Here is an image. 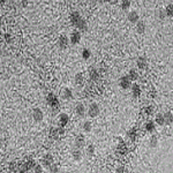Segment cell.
Masks as SVG:
<instances>
[{
	"mask_svg": "<svg viewBox=\"0 0 173 173\" xmlns=\"http://www.w3.org/2000/svg\"><path fill=\"white\" fill-rule=\"evenodd\" d=\"M54 163V158H53V156L51 155V154H46V155H44L43 156V158H42V164L44 166H49L51 165V164H53Z\"/></svg>",
	"mask_w": 173,
	"mask_h": 173,
	"instance_id": "cell-11",
	"label": "cell"
},
{
	"mask_svg": "<svg viewBox=\"0 0 173 173\" xmlns=\"http://www.w3.org/2000/svg\"><path fill=\"white\" fill-rule=\"evenodd\" d=\"M144 128H145L147 132H149V133H154L155 129H156V124H155V121L148 120L147 122H145V125H144Z\"/></svg>",
	"mask_w": 173,
	"mask_h": 173,
	"instance_id": "cell-19",
	"label": "cell"
},
{
	"mask_svg": "<svg viewBox=\"0 0 173 173\" xmlns=\"http://www.w3.org/2000/svg\"><path fill=\"white\" fill-rule=\"evenodd\" d=\"M117 172H126V170H125V167L124 166H119V167H117V170H115Z\"/></svg>",
	"mask_w": 173,
	"mask_h": 173,
	"instance_id": "cell-39",
	"label": "cell"
},
{
	"mask_svg": "<svg viewBox=\"0 0 173 173\" xmlns=\"http://www.w3.org/2000/svg\"><path fill=\"white\" fill-rule=\"evenodd\" d=\"M88 72H89V77H90V80H92V81H97L98 77H99V73H98L97 69L95 67H90Z\"/></svg>",
	"mask_w": 173,
	"mask_h": 173,
	"instance_id": "cell-18",
	"label": "cell"
},
{
	"mask_svg": "<svg viewBox=\"0 0 173 173\" xmlns=\"http://www.w3.org/2000/svg\"><path fill=\"white\" fill-rule=\"evenodd\" d=\"M130 90H132V95H133V97L134 98H139L141 96V88L139 87V84H132L130 85Z\"/></svg>",
	"mask_w": 173,
	"mask_h": 173,
	"instance_id": "cell-14",
	"label": "cell"
},
{
	"mask_svg": "<svg viewBox=\"0 0 173 173\" xmlns=\"http://www.w3.org/2000/svg\"><path fill=\"white\" fill-rule=\"evenodd\" d=\"M74 27H75L80 32H85V31L88 30V22H87L84 19L81 17V19L79 20V22L76 23Z\"/></svg>",
	"mask_w": 173,
	"mask_h": 173,
	"instance_id": "cell-7",
	"label": "cell"
},
{
	"mask_svg": "<svg viewBox=\"0 0 173 173\" xmlns=\"http://www.w3.org/2000/svg\"><path fill=\"white\" fill-rule=\"evenodd\" d=\"M32 118H34V120L36 122H42L43 119H44V113H43V111L40 109L36 107V109L32 110Z\"/></svg>",
	"mask_w": 173,
	"mask_h": 173,
	"instance_id": "cell-6",
	"label": "cell"
},
{
	"mask_svg": "<svg viewBox=\"0 0 173 173\" xmlns=\"http://www.w3.org/2000/svg\"><path fill=\"white\" fill-rule=\"evenodd\" d=\"M68 38H69V43H70L72 45H77V44L81 42L82 35H81L80 31H73Z\"/></svg>",
	"mask_w": 173,
	"mask_h": 173,
	"instance_id": "cell-2",
	"label": "cell"
},
{
	"mask_svg": "<svg viewBox=\"0 0 173 173\" xmlns=\"http://www.w3.org/2000/svg\"><path fill=\"white\" fill-rule=\"evenodd\" d=\"M32 170H34V172H37V173H42L44 171L42 165H37V164H35V166L32 167Z\"/></svg>",
	"mask_w": 173,
	"mask_h": 173,
	"instance_id": "cell-38",
	"label": "cell"
},
{
	"mask_svg": "<svg viewBox=\"0 0 173 173\" xmlns=\"http://www.w3.org/2000/svg\"><path fill=\"white\" fill-rule=\"evenodd\" d=\"M127 19L130 23H136L140 20V15H139V13H137L136 10H132V12L128 13Z\"/></svg>",
	"mask_w": 173,
	"mask_h": 173,
	"instance_id": "cell-13",
	"label": "cell"
},
{
	"mask_svg": "<svg viewBox=\"0 0 173 173\" xmlns=\"http://www.w3.org/2000/svg\"><path fill=\"white\" fill-rule=\"evenodd\" d=\"M69 44V38L66 35H60V37L58 39V46L60 50H66Z\"/></svg>",
	"mask_w": 173,
	"mask_h": 173,
	"instance_id": "cell-5",
	"label": "cell"
},
{
	"mask_svg": "<svg viewBox=\"0 0 173 173\" xmlns=\"http://www.w3.org/2000/svg\"><path fill=\"white\" fill-rule=\"evenodd\" d=\"M128 77L130 79V81L133 82V81H136L137 79H139V74H137V70L136 69H129V72H128Z\"/></svg>",
	"mask_w": 173,
	"mask_h": 173,
	"instance_id": "cell-26",
	"label": "cell"
},
{
	"mask_svg": "<svg viewBox=\"0 0 173 173\" xmlns=\"http://www.w3.org/2000/svg\"><path fill=\"white\" fill-rule=\"evenodd\" d=\"M127 135H128V137L132 140V141H134V140L136 139V136H137V132H136V129L133 128V129H130V130L128 132Z\"/></svg>",
	"mask_w": 173,
	"mask_h": 173,
	"instance_id": "cell-33",
	"label": "cell"
},
{
	"mask_svg": "<svg viewBox=\"0 0 173 173\" xmlns=\"http://www.w3.org/2000/svg\"><path fill=\"white\" fill-rule=\"evenodd\" d=\"M157 145H158L157 136H151V139L149 140V147L152 148V149H155V148H157Z\"/></svg>",
	"mask_w": 173,
	"mask_h": 173,
	"instance_id": "cell-30",
	"label": "cell"
},
{
	"mask_svg": "<svg viewBox=\"0 0 173 173\" xmlns=\"http://www.w3.org/2000/svg\"><path fill=\"white\" fill-rule=\"evenodd\" d=\"M135 24H136V32H137V34L141 35V34H144V32H145V30H147V24H145L144 21L139 20Z\"/></svg>",
	"mask_w": 173,
	"mask_h": 173,
	"instance_id": "cell-12",
	"label": "cell"
},
{
	"mask_svg": "<svg viewBox=\"0 0 173 173\" xmlns=\"http://www.w3.org/2000/svg\"><path fill=\"white\" fill-rule=\"evenodd\" d=\"M119 85H120L124 90H127V89L130 88V85H132V81H130V79H129L127 75L121 76L120 80H119Z\"/></svg>",
	"mask_w": 173,
	"mask_h": 173,
	"instance_id": "cell-4",
	"label": "cell"
},
{
	"mask_svg": "<svg viewBox=\"0 0 173 173\" xmlns=\"http://www.w3.org/2000/svg\"><path fill=\"white\" fill-rule=\"evenodd\" d=\"M81 19V15H80V13L79 12H72L70 14H69V21L70 23L73 24V25H75L76 23L79 22V20Z\"/></svg>",
	"mask_w": 173,
	"mask_h": 173,
	"instance_id": "cell-15",
	"label": "cell"
},
{
	"mask_svg": "<svg viewBox=\"0 0 173 173\" xmlns=\"http://www.w3.org/2000/svg\"><path fill=\"white\" fill-rule=\"evenodd\" d=\"M49 169H50V172H52V173L59 172V166L57 165V164H54V163L49 166Z\"/></svg>",
	"mask_w": 173,
	"mask_h": 173,
	"instance_id": "cell-34",
	"label": "cell"
},
{
	"mask_svg": "<svg viewBox=\"0 0 173 173\" xmlns=\"http://www.w3.org/2000/svg\"><path fill=\"white\" fill-rule=\"evenodd\" d=\"M72 156H73V159H74V160H76V162H80V160L82 159V156H83L81 149H79V148L74 149L73 152H72Z\"/></svg>",
	"mask_w": 173,
	"mask_h": 173,
	"instance_id": "cell-20",
	"label": "cell"
},
{
	"mask_svg": "<svg viewBox=\"0 0 173 173\" xmlns=\"http://www.w3.org/2000/svg\"><path fill=\"white\" fill-rule=\"evenodd\" d=\"M5 40H6L7 44L12 43V42H13V36H12V34H9V32L5 34Z\"/></svg>",
	"mask_w": 173,
	"mask_h": 173,
	"instance_id": "cell-36",
	"label": "cell"
},
{
	"mask_svg": "<svg viewBox=\"0 0 173 173\" xmlns=\"http://www.w3.org/2000/svg\"><path fill=\"white\" fill-rule=\"evenodd\" d=\"M5 2H6V0H0V5H1V4H5Z\"/></svg>",
	"mask_w": 173,
	"mask_h": 173,
	"instance_id": "cell-40",
	"label": "cell"
},
{
	"mask_svg": "<svg viewBox=\"0 0 173 173\" xmlns=\"http://www.w3.org/2000/svg\"><path fill=\"white\" fill-rule=\"evenodd\" d=\"M0 22H1V16H0Z\"/></svg>",
	"mask_w": 173,
	"mask_h": 173,
	"instance_id": "cell-41",
	"label": "cell"
},
{
	"mask_svg": "<svg viewBox=\"0 0 173 173\" xmlns=\"http://www.w3.org/2000/svg\"><path fill=\"white\" fill-rule=\"evenodd\" d=\"M45 99H46V104H47L49 106H51L53 111H58V110L60 109V102H59V98L57 97L53 92L47 94V96H46Z\"/></svg>",
	"mask_w": 173,
	"mask_h": 173,
	"instance_id": "cell-1",
	"label": "cell"
},
{
	"mask_svg": "<svg viewBox=\"0 0 173 173\" xmlns=\"http://www.w3.org/2000/svg\"><path fill=\"white\" fill-rule=\"evenodd\" d=\"M100 112V109H99V106L98 104L96 103H92L89 105V109H88V114H89V117L90 118H96L98 114Z\"/></svg>",
	"mask_w": 173,
	"mask_h": 173,
	"instance_id": "cell-3",
	"label": "cell"
},
{
	"mask_svg": "<svg viewBox=\"0 0 173 173\" xmlns=\"http://www.w3.org/2000/svg\"><path fill=\"white\" fill-rule=\"evenodd\" d=\"M91 57V51L89 49H83L82 50V58L84 60H88Z\"/></svg>",
	"mask_w": 173,
	"mask_h": 173,
	"instance_id": "cell-32",
	"label": "cell"
},
{
	"mask_svg": "<svg viewBox=\"0 0 173 173\" xmlns=\"http://www.w3.org/2000/svg\"><path fill=\"white\" fill-rule=\"evenodd\" d=\"M120 7L124 12L129 10V8H130V1H129V0H122L120 4Z\"/></svg>",
	"mask_w": 173,
	"mask_h": 173,
	"instance_id": "cell-28",
	"label": "cell"
},
{
	"mask_svg": "<svg viewBox=\"0 0 173 173\" xmlns=\"http://www.w3.org/2000/svg\"><path fill=\"white\" fill-rule=\"evenodd\" d=\"M152 110H154V109H152L151 106H149V107H145V109L143 110V114H144L145 117H149L151 113H152Z\"/></svg>",
	"mask_w": 173,
	"mask_h": 173,
	"instance_id": "cell-35",
	"label": "cell"
},
{
	"mask_svg": "<svg viewBox=\"0 0 173 173\" xmlns=\"http://www.w3.org/2000/svg\"><path fill=\"white\" fill-rule=\"evenodd\" d=\"M74 145H75V148H79V149H82L83 147L85 145V139H84V136L82 134L76 136L75 141H74Z\"/></svg>",
	"mask_w": 173,
	"mask_h": 173,
	"instance_id": "cell-9",
	"label": "cell"
},
{
	"mask_svg": "<svg viewBox=\"0 0 173 173\" xmlns=\"http://www.w3.org/2000/svg\"><path fill=\"white\" fill-rule=\"evenodd\" d=\"M85 151H87V155H88L89 157H92V156L95 155L96 148H95V145H94V144H88V147L85 148Z\"/></svg>",
	"mask_w": 173,
	"mask_h": 173,
	"instance_id": "cell-27",
	"label": "cell"
},
{
	"mask_svg": "<svg viewBox=\"0 0 173 173\" xmlns=\"http://www.w3.org/2000/svg\"><path fill=\"white\" fill-rule=\"evenodd\" d=\"M50 137H51V139H58V137H60V136H59V132H58V128L55 127L50 128Z\"/></svg>",
	"mask_w": 173,
	"mask_h": 173,
	"instance_id": "cell-29",
	"label": "cell"
},
{
	"mask_svg": "<svg viewBox=\"0 0 173 173\" xmlns=\"http://www.w3.org/2000/svg\"><path fill=\"white\" fill-rule=\"evenodd\" d=\"M164 120H165L166 125H172L173 122V114L171 111H166L164 113Z\"/></svg>",
	"mask_w": 173,
	"mask_h": 173,
	"instance_id": "cell-24",
	"label": "cell"
},
{
	"mask_svg": "<svg viewBox=\"0 0 173 173\" xmlns=\"http://www.w3.org/2000/svg\"><path fill=\"white\" fill-rule=\"evenodd\" d=\"M148 65V61H147V58L145 57H139L136 59V66L140 68V69H144Z\"/></svg>",
	"mask_w": 173,
	"mask_h": 173,
	"instance_id": "cell-16",
	"label": "cell"
},
{
	"mask_svg": "<svg viewBox=\"0 0 173 173\" xmlns=\"http://www.w3.org/2000/svg\"><path fill=\"white\" fill-rule=\"evenodd\" d=\"M155 124H157L159 126H164L165 120H164V114L163 113H157L155 117Z\"/></svg>",
	"mask_w": 173,
	"mask_h": 173,
	"instance_id": "cell-21",
	"label": "cell"
},
{
	"mask_svg": "<svg viewBox=\"0 0 173 173\" xmlns=\"http://www.w3.org/2000/svg\"><path fill=\"white\" fill-rule=\"evenodd\" d=\"M85 111H87V110H85V106L83 105L82 103H79V104L75 106V112L79 117H84Z\"/></svg>",
	"mask_w": 173,
	"mask_h": 173,
	"instance_id": "cell-17",
	"label": "cell"
},
{
	"mask_svg": "<svg viewBox=\"0 0 173 173\" xmlns=\"http://www.w3.org/2000/svg\"><path fill=\"white\" fill-rule=\"evenodd\" d=\"M74 82H75L76 85H83L84 83V76H83L82 73H77L74 76Z\"/></svg>",
	"mask_w": 173,
	"mask_h": 173,
	"instance_id": "cell-22",
	"label": "cell"
},
{
	"mask_svg": "<svg viewBox=\"0 0 173 173\" xmlns=\"http://www.w3.org/2000/svg\"><path fill=\"white\" fill-rule=\"evenodd\" d=\"M118 151L120 152V155H126V154L128 152L127 144L124 142V141L119 142V145H118Z\"/></svg>",
	"mask_w": 173,
	"mask_h": 173,
	"instance_id": "cell-23",
	"label": "cell"
},
{
	"mask_svg": "<svg viewBox=\"0 0 173 173\" xmlns=\"http://www.w3.org/2000/svg\"><path fill=\"white\" fill-rule=\"evenodd\" d=\"M61 98L65 100H70L73 98V91L70 88H64L61 90Z\"/></svg>",
	"mask_w": 173,
	"mask_h": 173,
	"instance_id": "cell-10",
	"label": "cell"
},
{
	"mask_svg": "<svg viewBox=\"0 0 173 173\" xmlns=\"http://www.w3.org/2000/svg\"><path fill=\"white\" fill-rule=\"evenodd\" d=\"M157 15H158V17H159L160 20H164V19L166 17L165 10H164V9H159V10H158V13H157Z\"/></svg>",
	"mask_w": 173,
	"mask_h": 173,
	"instance_id": "cell-37",
	"label": "cell"
},
{
	"mask_svg": "<svg viewBox=\"0 0 173 173\" xmlns=\"http://www.w3.org/2000/svg\"><path fill=\"white\" fill-rule=\"evenodd\" d=\"M69 121V115L67 113H60L59 117H58V124H59V127H66V125Z\"/></svg>",
	"mask_w": 173,
	"mask_h": 173,
	"instance_id": "cell-8",
	"label": "cell"
},
{
	"mask_svg": "<svg viewBox=\"0 0 173 173\" xmlns=\"http://www.w3.org/2000/svg\"><path fill=\"white\" fill-rule=\"evenodd\" d=\"M82 129H83V132H85V133L91 132V130H92V122L89 120L84 121L82 125Z\"/></svg>",
	"mask_w": 173,
	"mask_h": 173,
	"instance_id": "cell-25",
	"label": "cell"
},
{
	"mask_svg": "<svg viewBox=\"0 0 173 173\" xmlns=\"http://www.w3.org/2000/svg\"><path fill=\"white\" fill-rule=\"evenodd\" d=\"M164 10H165V14H166L167 17H172V16H173V6H172V4L167 5Z\"/></svg>",
	"mask_w": 173,
	"mask_h": 173,
	"instance_id": "cell-31",
	"label": "cell"
}]
</instances>
